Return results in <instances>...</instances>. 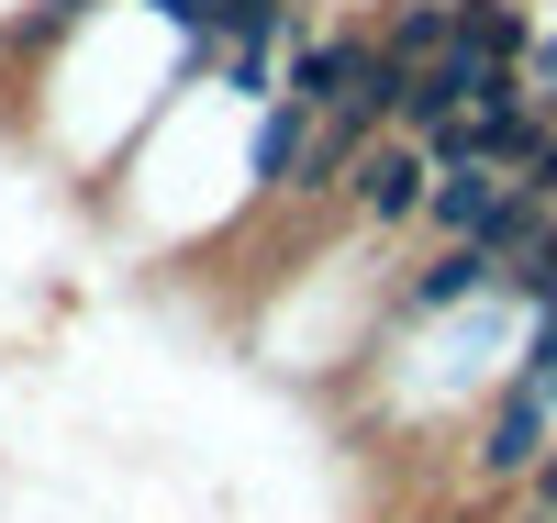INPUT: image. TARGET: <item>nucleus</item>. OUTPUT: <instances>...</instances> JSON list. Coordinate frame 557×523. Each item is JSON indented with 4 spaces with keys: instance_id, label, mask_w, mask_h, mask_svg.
Here are the masks:
<instances>
[{
    "instance_id": "6e6552de",
    "label": "nucleus",
    "mask_w": 557,
    "mask_h": 523,
    "mask_svg": "<svg viewBox=\"0 0 557 523\" xmlns=\"http://www.w3.org/2000/svg\"><path fill=\"white\" fill-rule=\"evenodd\" d=\"M524 480H535V512H557V446H546V457L524 468Z\"/></svg>"
},
{
    "instance_id": "f03ea898",
    "label": "nucleus",
    "mask_w": 557,
    "mask_h": 523,
    "mask_svg": "<svg viewBox=\"0 0 557 523\" xmlns=\"http://www.w3.org/2000/svg\"><path fill=\"white\" fill-rule=\"evenodd\" d=\"M546 423H557V390H535V378H513L491 412V435H480V468L491 480H524V468L546 457Z\"/></svg>"
},
{
    "instance_id": "f257e3e1",
    "label": "nucleus",
    "mask_w": 557,
    "mask_h": 523,
    "mask_svg": "<svg viewBox=\"0 0 557 523\" xmlns=\"http://www.w3.org/2000/svg\"><path fill=\"white\" fill-rule=\"evenodd\" d=\"M424 189H435V157H424V146H380V134H368V146L346 157V201H357L368 223H412V212H424Z\"/></svg>"
},
{
    "instance_id": "423d86ee",
    "label": "nucleus",
    "mask_w": 557,
    "mask_h": 523,
    "mask_svg": "<svg viewBox=\"0 0 557 523\" xmlns=\"http://www.w3.org/2000/svg\"><path fill=\"white\" fill-rule=\"evenodd\" d=\"M435 45H446V0H412V12H401V23L380 34V57H401V67H424Z\"/></svg>"
},
{
    "instance_id": "1a4fd4ad",
    "label": "nucleus",
    "mask_w": 557,
    "mask_h": 523,
    "mask_svg": "<svg viewBox=\"0 0 557 523\" xmlns=\"http://www.w3.org/2000/svg\"><path fill=\"white\" fill-rule=\"evenodd\" d=\"M290 12H312V0H290Z\"/></svg>"
},
{
    "instance_id": "39448f33",
    "label": "nucleus",
    "mask_w": 557,
    "mask_h": 523,
    "mask_svg": "<svg viewBox=\"0 0 557 523\" xmlns=\"http://www.w3.org/2000/svg\"><path fill=\"white\" fill-rule=\"evenodd\" d=\"M502 290H513L524 312H557V212L535 223V246H524V257H502Z\"/></svg>"
},
{
    "instance_id": "7ed1b4c3",
    "label": "nucleus",
    "mask_w": 557,
    "mask_h": 523,
    "mask_svg": "<svg viewBox=\"0 0 557 523\" xmlns=\"http://www.w3.org/2000/svg\"><path fill=\"white\" fill-rule=\"evenodd\" d=\"M368 67V34H323V45H290V67H278V101H301V112H335L346 89Z\"/></svg>"
},
{
    "instance_id": "0eeeda50",
    "label": "nucleus",
    "mask_w": 557,
    "mask_h": 523,
    "mask_svg": "<svg viewBox=\"0 0 557 523\" xmlns=\"http://www.w3.org/2000/svg\"><path fill=\"white\" fill-rule=\"evenodd\" d=\"M146 12H157L178 45H212V12H223V0H146Z\"/></svg>"
},
{
    "instance_id": "20e7f679",
    "label": "nucleus",
    "mask_w": 557,
    "mask_h": 523,
    "mask_svg": "<svg viewBox=\"0 0 557 523\" xmlns=\"http://www.w3.org/2000/svg\"><path fill=\"white\" fill-rule=\"evenodd\" d=\"M491 290H502V267L480 246H446L424 278H412V312H457V301H491Z\"/></svg>"
}]
</instances>
